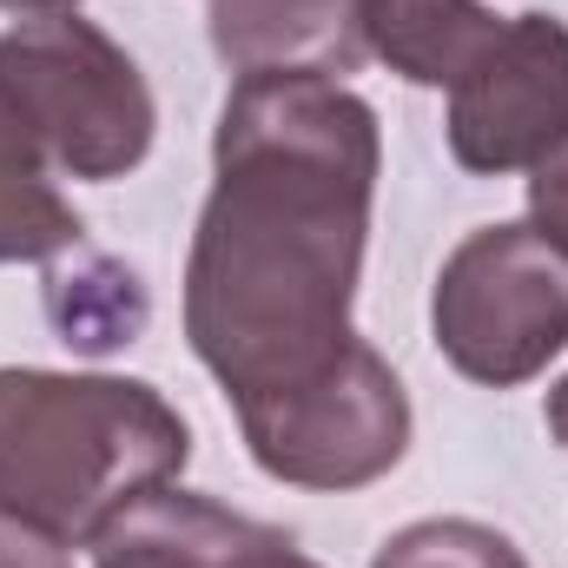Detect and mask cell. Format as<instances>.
Returning a JSON list of instances; mask_svg holds the SVG:
<instances>
[{
  "label": "cell",
  "mask_w": 568,
  "mask_h": 568,
  "mask_svg": "<svg viewBox=\"0 0 568 568\" xmlns=\"http://www.w3.org/2000/svg\"><path fill=\"white\" fill-rule=\"evenodd\" d=\"M449 159L476 179L542 165L568 140V27L556 13H509L483 60L449 87Z\"/></svg>",
  "instance_id": "8992f818"
},
{
  "label": "cell",
  "mask_w": 568,
  "mask_h": 568,
  "mask_svg": "<svg viewBox=\"0 0 568 568\" xmlns=\"http://www.w3.org/2000/svg\"><path fill=\"white\" fill-rule=\"evenodd\" d=\"M529 225L568 252V140L542 165H529Z\"/></svg>",
  "instance_id": "4fadbf2b"
},
{
  "label": "cell",
  "mask_w": 568,
  "mask_h": 568,
  "mask_svg": "<svg viewBox=\"0 0 568 568\" xmlns=\"http://www.w3.org/2000/svg\"><path fill=\"white\" fill-rule=\"evenodd\" d=\"M219 568H324V562H311L284 529H272V523H258V536L245 542V549H232Z\"/></svg>",
  "instance_id": "9a60e30c"
},
{
  "label": "cell",
  "mask_w": 568,
  "mask_h": 568,
  "mask_svg": "<svg viewBox=\"0 0 568 568\" xmlns=\"http://www.w3.org/2000/svg\"><path fill=\"white\" fill-rule=\"evenodd\" d=\"M429 337L483 390H516L568 351V252L529 219L476 225L436 272Z\"/></svg>",
  "instance_id": "277c9868"
},
{
  "label": "cell",
  "mask_w": 568,
  "mask_h": 568,
  "mask_svg": "<svg viewBox=\"0 0 568 568\" xmlns=\"http://www.w3.org/2000/svg\"><path fill=\"white\" fill-rule=\"evenodd\" d=\"M232 410L252 463L291 489H331V496L371 489L410 449V390L390 371V357L371 351L364 337Z\"/></svg>",
  "instance_id": "5b68a950"
},
{
  "label": "cell",
  "mask_w": 568,
  "mask_h": 568,
  "mask_svg": "<svg viewBox=\"0 0 568 568\" xmlns=\"http://www.w3.org/2000/svg\"><path fill=\"white\" fill-rule=\"evenodd\" d=\"M252 536H258L252 516H239L199 489L159 483V489L133 496L126 509H113L87 549H93V568H219Z\"/></svg>",
  "instance_id": "ba28073f"
},
{
  "label": "cell",
  "mask_w": 568,
  "mask_h": 568,
  "mask_svg": "<svg viewBox=\"0 0 568 568\" xmlns=\"http://www.w3.org/2000/svg\"><path fill=\"white\" fill-rule=\"evenodd\" d=\"M542 424H549V436H556V443H568V377H556V384H549V397H542Z\"/></svg>",
  "instance_id": "2e32d148"
},
{
  "label": "cell",
  "mask_w": 568,
  "mask_h": 568,
  "mask_svg": "<svg viewBox=\"0 0 568 568\" xmlns=\"http://www.w3.org/2000/svg\"><path fill=\"white\" fill-rule=\"evenodd\" d=\"M0 93L67 179H126L145 165L159 133V100L140 60L80 13H33L7 27Z\"/></svg>",
  "instance_id": "3957f363"
},
{
  "label": "cell",
  "mask_w": 568,
  "mask_h": 568,
  "mask_svg": "<svg viewBox=\"0 0 568 568\" xmlns=\"http://www.w3.org/2000/svg\"><path fill=\"white\" fill-rule=\"evenodd\" d=\"M87 245L80 212L53 185V159L0 93V265H47Z\"/></svg>",
  "instance_id": "30bf717a"
},
{
  "label": "cell",
  "mask_w": 568,
  "mask_h": 568,
  "mask_svg": "<svg viewBox=\"0 0 568 568\" xmlns=\"http://www.w3.org/2000/svg\"><path fill=\"white\" fill-rule=\"evenodd\" d=\"M0 568H73V556L47 529H33V523L0 509Z\"/></svg>",
  "instance_id": "5bb4252c"
},
{
  "label": "cell",
  "mask_w": 568,
  "mask_h": 568,
  "mask_svg": "<svg viewBox=\"0 0 568 568\" xmlns=\"http://www.w3.org/2000/svg\"><path fill=\"white\" fill-rule=\"evenodd\" d=\"M80 0H0V13H20V20H33V13H73Z\"/></svg>",
  "instance_id": "e0dca14e"
},
{
  "label": "cell",
  "mask_w": 568,
  "mask_h": 568,
  "mask_svg": "<svg viewBox=\"0 0 568 568\" xmlns=\"http://www.w3.org/2000/svg\"><path fill=\"white\" fill-rule=\"evenodd\" d=\"M509 13H496L489 0H377L371 20V60H384L397 80L410 87H456L483 47L503 33Z\"/></svg>",
  "instance_id": "9c48e42d"
},
{
  "label": "cell",
  "mask_w": 568,
  "mask_h": 568,
  "mask_svg": "<svg viewBox=\"0 0 568 568\" xmlns=\"http://www.w3.org/2000/svg\"><path fill=\"white\" fill-rule=\"evenodd\" d=\"M384 172L377 106L344 80L245 73L212 133V192L185 252V344L225 404L337 357Z\"/></svg>",
  "instance_id": "6da1fadb"
},
{
  "label": "cell",
  "mask_w": 568,
  "mask_h": 568,
  "mask_svg": "<svg viewBox=\"0 0 568 568\" xmlns=\"http://www.w3.org/2000/svg\"><path fill=\"white\" fill-rule=\"evenodd\" d=\"M145 284L140 272H126L120 258H106V252H87V245H73V252H60V265L47 272V317H53V331L73 344V351H87V357H106V351H120V344H133L145 331Z\"/></svg>",
  "instance_id": "8fae6325"
},
{
  "label": "cell",
  "mask_w": 568,
  "mask_h": 568,
  "mask_svg": "<svg viewBox=\"0 0 568 568\" xmlns=\"http://www.w3.org/2000/svg\"><path fill=\"white\" fill-rule=\"evenodd\" d=\"M192 463V424L140 377L0 364V509L87 549L133 496Z\"/></svg>",
  "instance_id": "7a4b0ae2"
},
{
  "label": "cell",
  "mask_w": 568,
  "mask_h": 568,
  "mask_svg": "<svg viewBox=\"0 0 568 568\" xmlns=\"http://www.w3.org/2000/svg\"><path fill=\"white\" fill-rule=\"evenodd\" d=\"M377 0H212V53L245 73L344 80L371 60Z\"/></svg>",
  "instance_id": "52a82bcc"
},
{
  "label": "cell",
  "mask_w": 568,
  "mask_h": 568,
  "mask_svg": "<svg viewBox=\"0 0 568 568\" xmlns=\"http://www.w3.org/2000/svg\"><path fill=\"white\" fill-rule=\"evenodd\" d=\"M371 568H529V556L476 516H424L397 529L371 556Z\"/></svg>",
  "instance_id": "7c38bea8"
}]
</instances>
